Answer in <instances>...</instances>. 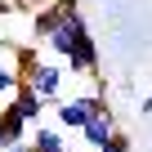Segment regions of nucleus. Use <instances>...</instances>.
I'll return each instance as SVG.
<instances>
[{"label":"nucleus","mask_w":152,"mask_h":152,"mask_svg":"<svg viewBox=\"0 0 152 152\" xmlns=\"http://www.w3.org/2000/svg\"><path fill=\"white\" fill-rule=\"evenodd\" d=\"M103 107V94H81V99H63L58 103V125L63 130H81L94 112Z\"/></svg>","instance_id":"f257e3e1"},{"label":"nucleus","mask_w":152,"mask_h":152,"mask_svg":"<svg viewBox=\"0 0 152 152\" xmlns=\"http://www.w3.org/2000/svg\"><path fill=\"white\" fill-rule=\"evenodd\" d=\"M81 36H90L85 18H81V14H67V18H63V23H58V27L49 31V40H45V45H49V49H54L58 58H67V54H72V45L81 40Z\"/></svg>","instance_id":"f03ea898"},{"label":"nucleus","mask_w":152,"mask_h":152,"mask_svg":"<svg viewBox=\"0 0 152 152\" xmlns=\"http://www.w3.org/2000/svg\"><path fill=\"white\" fill-rule=\"evenodd\" d=\"M40 107H45V99H40V94H36V90L27 85V81H18V90L9 94V107H5V112H9V116H18L23 125H36Z\"/></svg>","instance_id":"7ed1b4c3"},{"label":"nucleus","mask_w":152,"mask_h":152,"mask_svg":"<svg viewBox=\"0 0 152 152\" xmlns=\"http://www.w3.org/2000/svg\"><path fill=\"white\" fill-rule=\"evenodd\" d=\"M67 72H72V76H94V72H99V45H94V36H81V40L72 45Z\"/></svg>","instance_id":"20e7f679"},{"label":"nucleus","mask_w":152,"mask_h":152,"mask_svg":"<svg viewBox=\"0 0 152 152\" xmlns=\"http://www.w3.org/2000/svg\"><path fill=\"white\" fill-rule=\"evenodd\" d=\"M27 85L49 103V99H58V90H63V67L58 63H36L31 67V76H27Z\"/></svg>","instance_id":"39448f33"},{"label":"nucleus","mask_w":152,"mask_h":152,"mask_svg":"<svg viewBox=\"0 0 152 152\" xmlns=\"http://www.w3.org/2000/svg\"><path fill=\"white\" fill-rule=\"evenodd\" d=\"M112 130H116V121H112L107 103H103V107H99V112H94V116H90V121L81 125V134H85V143H90L94 152H99V148H103V143L112 139Z\"/></svg>","instance_id":"423d86ee"},{"label":"nucleus","mask_w":152,"mask_h":152,"mask_svg":"<svg viewBox=\"0 0 152 152\" xmlns=\"http://www.w3.org/2000/svg\"><path fill=\"white\" fill-rule=\"evenodd\" d=\"M63 23V9L58 5H45V9H36L31 14V23H27V36H31V45H45L49 40V31Z\"/></svg>","instance_id":"0eeeda50"},{"label":"nucleus","mask_w":152,"mask_h":152,"mask_svg":"<svg viewBox=\"0 0 152 152\" xmlns=\"http://www.w3.org/2000/svg\"><path fill=\"white\" fill-rule=\"evenodd\" d=\"M23 139H27V125L18 116H9V112H0V152H5L9 143H23Z\"/></svg>","instance_id":"6e6552de"},{"label":"nucleus","mask_w":152,"mask_h":152,"mask_svg":"<svg viewBox=\"0 0 152 152\" xmlns=\"http://www.w3.org/2000/svg\"><path fill=\"white\" fill-rule=\"evenodd\" d=\"M27 148H31V152H67V139H63L58 130H36Z\"/></svg>","instance_id":"1a4fd4ad"},{"label":"nucleus","mask_w":152,"mask_h":152,"mask_svg":"<svg viewBox=\"0 0 152 152\" xmlns=\"http://www.w3.org/2000/svg\"><path fill=\"white\" fill-rule=\"evenodd\" d=\"M18 90V76H14V67L9 63H0V94H14Z\"/></svg>","instance_id":"9d476101"},{"label":"nucleus","mask_w":152,"mask_h":152,"mask_svg":"<svg viewBox=\"0 0 152 152\" xmlns=\"http://www.w3.org/2000/svg\"><path fill=\"white\" fill-rule=\"evenodd\" d=\"M99 152H130V139H125L121 130H112V139H107V143H103Z\"/></svg>","instance_id":"9b49d317"},{"label":"nucleus","mask_w":152,"mask_h":152,"mask_svg":"<svg viewBox=\"0 0 152 152\" xmlns=\"http://www.w3.org/2000/svg\"><path fill=\"white\" fill-rule=\"evenodd\" d=\"M54 5L63 9V18H67V14H81V0H54Z\"/></svg>","instance_id":"f8f14e48"},{"label":"nucleus","mask_w":152,"mask_h":152,"mask_svg":"<svg viewBox=\"0 0 152 152\" xmlns=\"http://www.w3.org/2000/svg\"><path fill=\"white\" fill-rule=\"evenodd\" d=\"M5 152H31V148H27V139H23V143H9Z\"/></svg>","instance_id":"ddd939ff"},{"label":"nucleus","mask_w":152,"mask_h":152,"mask_svg":"<svg viewBox=\"0 0 152 152\" xmlns=\"http://www.w3.org/2000/svg\"><path fill=\"white\" fill-rule=\"evenodd\" d=\"M143 112H152V94H148V99H143Z\"/></svg>","instance_id":"4468645a"},{"label":"nucleus","mask_w":152,"mask_h":152,"mask_svg":"<svg viewBox=\"0 0 152 152\" xmlns=\"http://www.w3.org/2000/svg\"><path fill=\"white\" fill-rule=\"evenodd\" d=\"M31 5H40V0H31Z\"/></svg>","instance_id":"2eb2a0df"}]
</instances>
